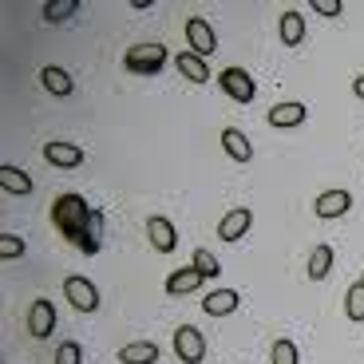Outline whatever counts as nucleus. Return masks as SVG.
Listing matches in <instances>:
<instances>
[{
  "instance_id": "1",
  "label": "nucleus",
  "mask_w": 364,
  "mask_h": 364,
  "mask_svg": "<svg viewBox=\"0 0 364 364\" xmlns=\"http://www.w3.org/2000/svg\"><path fill=\"white\" fill-rule=\"evenodd\" d=\"M52 222L80 254L95 257L103 250L100 242H91V206L80 198V194H60V198L52 202Z\"/></svg>"
},
{
  "instance_id": "2",
  "label": "nucleus",
  "mask_w": 364,
  "mask_h": 364,
  "mask_svg": "<svg viewBox=\"0 0 364 364\" xmlns=\"http://www.w3.org/2000/svg\"><path fill=\"white\" fill-rule=\"evenodd\" d=\"M123 68L135 75H159L166 68V48L163 44H135L123 55Z\"/></svg>"
},
{
  "instance_id": "3",
  "label": "nucleus",
  "mask_w": 364,
  "mask_h": 364,
  "mask_svg": "<svg viewBox=\"0 0 364 364\" xmlns=\"http://www.w3.org/2000/svg\"><path fill=\"white\" fill-rule=\"evenodd\" d=\"M174 356H178L182 364H202V356H206V337H202V328H194V325L174 328Z\"/></svg>"
},
{
  "instance_id": "4",
  "label": "nucleus",
  "mask_w": 364,
  "mask_h": 364,
  "mask_svg": "<svg viewBox=\"0 0 364 364\" xmlns=\"http://www.w3.org/2000/svg\"><path fill=\"white\" fill-rule=\"evenodd\" d=\"M218 83L234 103H254V95H257V83L250 80L246 68H226V72L218 75Z\"/></svg>"
},
{
  "instance_id": "5",
  "label": "nucleus",
  "mask_w": 364,
  "mask_h": 364,
  "mask_svg": "<svg viewBox=\"0 0 364 364\" xmlns=\"http://www.w3.org/2000/svg\"><path fill=\"white\" fill-rule=\"evenodd\" d=\"M64 297L72 301V309H80V313H95V309H100V289H95L87 277H68V282H64Z\"/></svg>"
},
{
  "instance_id": "6",
  "label": "nucleus",
  "mask_w": 364,
  "mask_h": 364,
  "mask_svg": "<svg viewBox=\"0 0 364 364\" xmlns=\"http://www.w3.org/2000/svg\"><path fill=\"white\" fill-rule=\"evenodd\" d=\"M186 44H191V52L202 55V60H206L210 52H218V40H214V28H210V20H202V16H191V20H186Z\"/></svg>"
},
{
  "instance_id": "7",
  "label": "nucleus",
  "mask_w": 364,
  "mask_h": 364,
  "mask_svg": "<svg viewBox=\"0 0 364 364\" xmlns=\"http://www.w3.org/2000/svg\"><path fill=\"white\" fill-rule=\"evenodd\" d=\"M28 333L36 341H48L55 333V309H52V301H32V309H28Z\"/></svg>"
},
{
  "instance_id": "8",
  "label": "nucleus",
  "mask_w": 364,
  "mask_h": 364,
  "mask_svg": "<svg viewBox=\"0 0 364 364\" xmlns=\"http://www.w3.org/2000/svg\"><path fill=\"white\" fill-rule=\"evenodd\" d=\"M146 237H151V246L159 250V254H174V246H178V230H174V222L166 218H146Z\"/></svg>"
},
{
  "instance_id": "9",
  "label": "nucleus",
  "mask_w": 364,
  "mask_h": 364,
  "mask_svg": "<svg viewBox=\"0 0 364 364\" xmlns=\"http://www.w3.org/2000/svg\"><path fill=\"white\" fill-rule=\"evenodd\" d=\"M250 222H254V214H250L246 206H234L226 218L218 222V237H222V242H237V237H246Z\"/></svg>"
},
{
  "instance_id": "10",
  "label": "nucleus",
  "mask_w": 364,
  "mask_h": 364,
  "mask_svg": "<svg viewBox=\"0 0 364 364\" xmlns=\"http://www.w3.org/2000/svg\"><path fill=\"white\" fill-rule=\"evenodd\" d=\"M237 305H242V297H237L234 289H214V293L202 297V313H206V317H230Z\"/></svg>"
},
{
  "instance_id": "11",
  "label": "nucleus",
  "mask_w": 364,
  "mask_h": 364,
  "mask_svg": "<svg viewBox=\"0 0 364 364\" xmlns=\"http://www.w3.org/2000/svg\"><path fill=\"white\" fill-rule=\"evenodd\" d=\"M44 159L60 171H72V166L83 163V151L75 143H44Z\"/></svg>"
},
{
  "instance_id": "12",
  "label": "nucleus",
  "mask_w": 364,
  "mask_h": 364,
  "mask_svg": "<svg viewBox=\"0 0 364 364\" xmlns=\"http://www.w3.org/2000/svg\"><path fill=\"white\" fill-rule=\"evenodd\" d=\"M206 282L194 265H186V269H174L171 277H166V293L171 297H186V293H198V285Z\"/></svg>"
},
{
  "instance_id": "13",
  "label": "nucleus",
  "mask_w": 364,
  "mask_h": 364,
  "mask_svg": "<svg viewBox=\"0 0 364 364\" xmlns=\"http://www.w3.org/2000/svg\"><path fill=\"white\" fill-rule=\"evenodd\" d=\"M313 206H317L321 218H345L348 206H353V194H348V191H325Z\"/></svg>"
},
{
  "instance_id": "14",
  "label": "nucleus",
  "mask_w": 364,
  "mask_h": 364,
  "mask_svg": "<svg viewBox=\"0 0 364 364\" xmlns=\"http://www.w3.org/2000/svg\"><path fill=\"white\" fill-rule=\"evenodd\" d=\"M222 146H226V155L234 159V163H250V159H254V146H250V139L242 135L237 127L222 131Z\"/></svg>"
},
{
  "instance_id": "15",
  "label": "nucleus",
  "mask_w": 364,
  "mask_h": 364,
  "mask_svg": "<svg viewBox=\"0 0 364 364\" xmlns=\"http://www.w3.org/2000/svg\"><path fill=\"white\" fill-rule=\"evenodd\" d=\"M265 119H269V127H301L305 123V103H277Z\"/></svg>"
},
{
  "instance_id": "16",
  "label": "nucleus",
  "mask_w": 364,
  "mask_h": 364,
  "mask_svg": "<svg viewBox=\"0 0 364 364\" xmlns=\"http://www.w3.org/2000/svg\"><path fill=\"white\" fill-rule=\"evenodd\" d=\"M40 83H44L52 95H72V91H75V80H72V75H68L60 64H48L44 72H40Z\"/></svg>"
},
{
  "instance_id": "17",
  "label": "nucleus",
  "mask_w": 364,
  "mask_h": 364,
  "mask_svg": "<svg viewBox=\"0 0 364 364\" xmlns=\"http://www.w3.org/2000/svg\"><path fill=\"white\" fill-rule=\"evenodd\" d=\"M159 360V345L151 341H135V345L119 348V364H155Z\"/></svg>"
},
{
  "instance_id": "18",
  "label": "nucleus",
  "mask_w": 364,
  "mask_h": 364,
  "mask_svg": "<svg viewBox=\"0 0 364 364\" xmlns=\"http://www.w3.org/2000/svg\"><path fill=\"white\" fill-rule=\"evenodd\" d=\"M282 44H289V48H297L301 40H305V16H301L297 9H289V12H282Z\"/></svg>"
},
{
  "instance_id": "19",
  "label": "nucleus",
  "mask_w": 364,
  "mask_h": 364,
  "mask_svg": "<svg viewBox=\"0 0 364 364\" xmlns=\"http://www.w3.org/2000/svg\"><path fill=\"white\" fill-rule=\"evenodd\" d=\"M174 68H178L186 80H194V83H206L210 80V68H206V60L202 55H194V52H182V55H174Z\"/></svg>"
},
{
  "instance_id": "20",
  "label": "nucleus",
  "mask_w": 364,
  "mask_h": 364,
  "mask_svg": "<svg viewBox=\"0 0 364 364\" xmlns=\"http://www.w3.org/2000/svg\"><path fill=\"white\" fill-rule=\"evenodd\" d=\"M0 186H4L9 194H20V198H24V194H32V178H28L20 166H9V163L0 166Z\"/></svg>"
},
{
  "instance_id": "21",
  "label": "nucleus",
  "mask_w": 364,
  "mask_h": 364,
  "mask_svg": "<svg viewBox=\"0 0 364 364\" xmlns=\"http://www.w3.org/2000/svg\"><path fill=\"white\" fill-rule=\"evenodd\" d=\"M333 273V246H317L309 254V282H325Z\"/></svg>"
},
{
  "instance_id": "22",
  "label": "nucleus",
  "mask_w": 364,
  "mask_h": 364,
  "mask_svg": "<svg viewBox=\"0 0 364 364\" xmlns=\"http://www.w3.org/2000/svg\"><path fill=\"white\" fill-rule=\"evenodd\" d=\"M80 12V0H48L44 4V20L48 24H64L68 16H75Z\"/></svg>"
},
{
  "instance_id": "23",
  "label": "nucleus",
  "mask_w": 364,
  "mask_h": 364,
  "mask_svg": "<svg viewBox=\"0 0 364 364\" xmlns=\"http://www.w3.org/2000/svg\"><path fill=\"white\" fill-rule=\"evenodd\" d=\"M345 313H348V321H364V282L348 285V293H345Z\"/></svg>"
},
{
  "instance_id": "24",
  "label": "nucleus",
  "mask_w": 364,
  "mask_h": 364,
  "mask_svg": "<svg viewBox=\"0 0 364 364\" xmlns=\"http://www.w3.org/2000/svg\"><path fill=\"white\" fill-rule=\"evenodd\" d=\"M269 360H273V364H301V353H297V345H293L289 337H282V341H273Z\"/></svg>"
},
{
  "instance_id": "25",
  "label": "nucleus",
  "mask_w": 364,
  "mask_h": 364,
  "mask_svg": "<svg viewBox=\"0 0 364 364\" xmlns=\"http://www.w3.org/2000/svg\"><path fill=\"white\" fill-rule=\"evenodd\" d=\"M191 265H194V269H198L202 273V277H218V273H222V265H218V257H214V254H210V250H194V257H191Z\"/></svg>"
},
{
  "instance_id": "26",
  "label": "nucleus",
  "mask_w": 364,
  "mask_h": 364,
  "mask_svg": "<svg viewBox=\"0 0 364 364\" xmlns=\"http://www.w3.org/2000/svg\"><path fill=\"white\" fill-rule=\"evenodd\" d=\"M24 237H16V234H0V257L4 262H12V257H24Z\"/></svg>"
},
{
  "instance_id": "27",
  "label": "nucleus",
  "mask_w": 364,
  "mask_h": 364,
  "mask_svg": "<svg viewBox=\"0 0 364 364\" xmlns=\"http://www.w3.org/2000/svg\"><path fill=\"white\" fill-rule=\"evenodd\" d=\"M55 364H83V348L75 341H64V345L55 348Z\"/></svg>"
},
{
  "instance_id": "28",
  "label": "nucleus",
  "mask_w": 364,
  "mask_h": 364,
  "mask_svg": "<svg viewBox=\"0 0 364 364\" xmlns=\"http://www.w3.org/2000/svg\"><path fill=\"white\" fill-rule=\"evenodd\" d=\"M313 12H321V16H341L345 4L341 0H313Z\"/></svg>"
},
{
  "instance_id": "29",
  "label": "nucleus",
  "mask_w": 364,
  "mask_h": 364,
  "mask_svg": "<svg viewBox=\"0 0 364 364\" xmlns=\"http://www.w3.org/2000/svg\"><path fill=\"white\" fill-rule=\"evenodd\" d=\"M353 91H356V100H364V75H356V80H353Z\"/></svg>"
},
{
  "instance_id": "30",
  "label": "nucleus",
  "mask_w": 364,
  "mask_h": 364,
  "mask_svg": "<svg viewBox=\"0 0 364 364\" xmlns=\"http://www.w3.org/2000/svg\"><path fill=\"white\" fill-rule=\"evenodd\" d=\"M360 282H364V273H360Z\"/></svg>"
}]
</instances>
